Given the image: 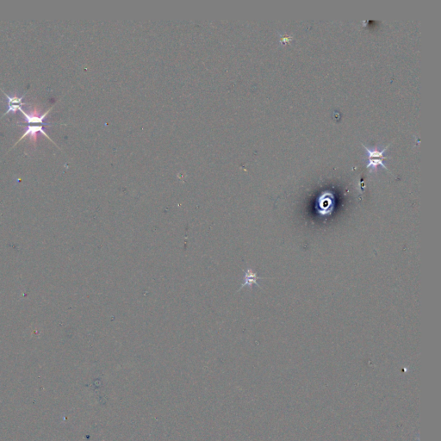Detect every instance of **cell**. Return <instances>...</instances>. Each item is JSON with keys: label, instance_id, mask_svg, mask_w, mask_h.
<instances>
[{"label": "cell", "instance_id": "2", "mask_svg": "<svg viewBox=\"0 0 441 441\" xmlns=\"http://www.w3.org/2000/svg\"><path fill=\"white\" fill-rule=\"evenodd\" d=\"M39 132L41 133L44 136H46L47 138L49 139V141L54 142L52 140H51V138L49 137V135H47L45 129H43L42 126H36V125H35V126H27V127H25V129H24V134H23V136H22L21 138L19 139L18 142H16L15 145H17V144H18V142H21V141H23V139L27 137V136H30L31 142H37V133H39Z\"/></svg>", "mask_w": 441, "mask_h": 441}, {"label": "cell", "instance_id": "1", "mask_svg": "<svg viewBox=\"0 0 441 441\" xmlns=\"http://www.w3.org/2000/svg\"><path fill=\"white\" fill-rule=\"evenodd\" d=\"M53 107L49 109V110H47L45 113L41 114V111L39 110H37L36 109H34L31 112H26L24 110L21 108L19 109L18 110L20 112L23 113V116H24V123L26 124H44V120L46 119L47 117V115L50 112V110H52Z\"/></svg>", "mask_w": 441, "mask_h": 441}, {"label": "cell", "instance_id": "3", "mask_svg": "<svg viewBox=\"0 0 441 441\" xmlns=\"http://www.w3.org/2000/svg\"><path fill=\"white\" fill-rule=\"evenodd\" d=\"M258 279H261V277H258L257 273H255L254 271L252 269H247L246 272H245V275H244L243 277V283L241 284V286L239 290L246 287V286H248L252 288L253 285H256L258 287H260L259 284H258Z\"/></svg>", "mask_w": 441, "mask_h": 441}, {"label": "cell", "instance_id": "5", "mask_svg": "<svg viewBox=\"0 0 441 441\" xmlns=\"http://www.w3.org/2000/svg\"><path fill=\"white\" fill-rule=\"evenodd\" d=\"M378 166H382V167L386 169L388 172H389V169L387 168V166L384 164L382 159H378V158H370L369 159V163L367 165V168H370L371 170H377Z\"/></svg>", "mask_w": 441, "mask_h": 441}, {"label": "cell", "instance_id": "6", "mask_svg": "<svg viewBox=\"0 0 441 441\" xmlns=\"http://www.w3.org/2000/svg\"><path fill=\"white\" fill-rule=\"evenodd\" d=\"M4 95H5L6 98H7L8 106H9V105H25V104L22 103V100H23L24 96L18 97H17V96H11V95L5 93V92H4Z\"/></svg>", "mask_w": 441, "mask_h": 441}, {"label": "cell", "instance_id": "4", "mask_svg": "<svg viewBox=\"0 0 441 441\" xmlns=\"http://www.w3.org/2000/svg\"><path fill=\"white\" fill-rule=\"evenodd\" d=\"M389 145H390V144H389ZM389 145L385 147V148L383 150H379L378 147H374L372 149H370L369 147H366V145L362 144L364 148L366 149L367 153H368V155H369V159H370V158H378V159H382V160L385 159V157H384V153H385V151L387 150V148L389 147Z\"/></svg>", "mask_w": 441, "mask_h": 441}]
</instances>
